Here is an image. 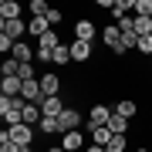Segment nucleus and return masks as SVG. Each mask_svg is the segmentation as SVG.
Listing matches in <instances>:
<instances>
[{
    "mask_svg": "<svg viewBox=\"0 0 152 152\" xmlns=\"http://www.w3.org/2000/svg\"><path fill=\"white\" fill-rule=\"evenodd\" d=\"M112 112H115V108H108V105H95V108L88 112V132L105 129V125L112 122Z\"/></svg>",
    "mask_w": 152,
    "mask_h": 152,
    "instance_id": "f257e3e1",
    "label": "nucleus"
},
{
    "mask_svg": "<svg viewBox=\"0 0 152 152\" xmlns=\"http://www.w3.org/2000/svg\"><path fill=\"white\" fill-rule=\"evenodd\" d=\"M7 135H10V142H17V145H24V149H31V142H34V125H27V122L10 125V129H7Z\"/></svg>",
    "mask_w": 152,
    "mask_h": 152,
    "instance_id": "f03ea898",
    "label": "nucleus"
},
{
    "mask_svg": "<svg viewBox=\"0 0 152 152\" xmlns=\"http://www.w3.org/2000/svg\"><path fill=\"white\" fill-rule=\"evenodd\" d=\"M102 41H105V48H108V51H115V54H125V44H122V31H118V24L105 27V31H102Z\"/></svg>",
    "mask_w": 152,
    "mask_h": 152,
    "instance_id": "7ed1b4c3",
    "label": "nucleus"
},
{
    "mask_svg": "<svg viewBox=\"0 0 152 152\" xmlns=\"http://www.w3.org/2000/svg\"><path fill=\"white\" fill-rule=\"evenodd\" d=\"M58 125H61V135L64 132H78V125H81V112L78 108H64L58 115Z\"/></svg>",
    "mask_w": 152,
    "mask_h": 152,
    "instance_id": "20e7f679",
    "label": "nucleus"
},
{
    "mask_svg": "<svg viewBox=\"0 0 152 152\" xmlns=\"http://www.w3.org/2000/svg\"><path fill=\"white\" fill-rule=\"evenodd\" d=\"M71 61H78V64H88L91 61V41H71Z\"/></svg>",
    "mask_w": 152,
    "mask_h": 152,
    "instance_id": "39448f33",
    "label": "nucleus"
},
{
    "mask_svg": "<svg viewBox=\"0 0 152 152\" xmlns=\"http://www.w3.org/2000/svg\"><path fill=\"white\" fill-rule=\"evenodd\" d=\"M41 112H44V118H58L61 112H64V105H61V95H48L41 102Z\"/></svg>",
    "mask_w": 152,
    "mask_h": 152,
    "instance_id": "423d86ee",
    "label": "nucleus"
},
{
    "mask_svg": "<svg viewBox=\"0 0 152 152\" xmlns=\"http://www.w3.org/2000/svg\"><path fill=\"white\" fill-rule=\"evenodd\" d=\"M85 145H88V142H85L81 132H64V135H61V149H64V152H78Z\"/></svg>",
    "mask_w": 152,
    "mask_h": 152,
    "instance_id": "0eeeda50",
    "label": "nucleus"
},
{
    "mask_svg": "<svg viewBox=\"0 0 152 152\" xmlns=\"http://www.w3.org/2000/svg\"><path fill=\"white\" fill-rule=\"evenodd\" d=\"M48 31H54V27L48 24V17H31V20H27V34H31V37H37V41H41Z\"/></svg>",
    "mask_w": 152,
    "mask_h": 152,
    "instance_id": "6e6552de",
    "label": "nucleus"
},
{
    "mask_svg": "<svg viewBox=\"0 0 152 152\" xmlns=\"http://www.w3.org/2000/svg\"><path fill=\"white\" fill-rule=\"evenodd\" d=\"M4 34L10 41H20L24 34H27V20H24V17H20V20H4Z\"/></svg>",
    "mask_w": 152,
    "mask_h": 152,
    "instance_id": "1a4fd4ad",
    "label": "nucleus"
},
{
    "mask_svg": "<svg viewBox=\"0 0 152 152\" xmlns=\"http://www.w3.org/2000/svg\"><path fill=\"white\" fill-rule=\"evenodd\" d=\"M41 88H44V95H61V75L58 71L41 75Z\"/></svg>",
    "mask_w": 152,
    "mask_h": 152,
    "instance_id": "9d476101",
    "label": "nucleus"
},
{
    "mask_svg": "<svg viewBox=\"0 0 152 152\" xmlns=\"http://www.w3.org/2000/svg\"><path fill=\"white\" fill-rule=\"evenodd\" d=\"M10 58H14V61H20V64H31L34 51H31V44H27V41H17V44H14V51H10Z\"/></svg>",
    "mask_w": 152,
    "mask_h": 152,
    "instance_id": "9b49d317",
    "label": "nucleus"
},
{
    "mask_svg": "<svg viewBox=\"0 0 152 152\" xmlns=\"http://www.w3.org/2000/svg\"><path fill=\"white\" fill-rule=\"evenodd\" d=\"M0 17L4 20H20V4L17 0H4L0 4Z\"/></svg>",
    "mask_w": 152,
    "mask_h": 152,
    "instance_id": "f8f14e48",
    "label": "nucleus"
},
{
    "mask_svg": "<svg viewBox=\"0 0 152 152\" xmlns=\"http://www.w3.org/2000/svg\"><path fill=\"white\" fill-rule=\"evenodd\" d=\"M41 118H44L41 105H24V122H27V125H34V129H37V125H41Z\"/></svg>",
    "mask_w": 152,
    "mask_h": 152,
    "instance_id": "ddd939ff",
    "label": "nucleus"
},
{
    "mask_svg": "<svg viewBox=\"0 0 152 152\" xmlns=\"http://www.w3.org/2000/svg\"><path fill=\"white\" fill-rule=\"evenodd\" d=\"M75 37H78V41H91V37H95V24H91V20H78V24H75Z\"/></svg>",
    "mask_w": 152,
    "mask_h": 152,
    "instance_id": "4468645a",
    "label": "nucleus"
},
{
    "mask_svg": "<svg viewBox=\"0 0 152 152\" xmlns=\"http://www.w3.org/2000/svg\"><path fill=\"white\" fill-rule=\"evenodd\" d=\"M135 112H139V105L132 102V98H122V102L115 105V115H122V118H132Z\"/></svg>",
    "mask_w": 152,
    "mask_h": 152,
    "instance_id": "2eb2a0df",
    "label": "nucleus"
},
{
    "mask_svg": "<svg viewBox=\"0 0 152 152\" xmlns=\"http://www.w3.org/2000/svg\"><path fill=\"white\" fill-rule=\"evenodd\" d=\"M51 64H71V44H61L54 54H51Z\"/></svg>",
    "mask_w": 152,
    "mask_h": 152,
    "instance_id": "dca6fc26",
    "label": "nucleus"
},
{
    "mask_svg": "<svg viewBox=\"0 0 152 152\" xmlns=\"http://www.w3.org/2000/svg\"><path fill=\"white\" fill-rule=\"evenodd\" d=\"M108 129H112V135H125V132H129V118H122V115H115V112H112Z\"/></svg>",
    "mask_w": 152,
    "mask_h": 152,
    "instance_id": "f3484780",
    "label": "nucleus"
},
{
    "mask_svg": "<svg viewBox=\"0 0 152 152\" xmlns=\"http://www.w3.org/2000/svg\"><path fill=\"white\" fill-rule=\"evenodd\" d=\"M132 4H135V0H115V4H112V14H115V20H122V17H129Z\"/></svg>",
    "mask_w": 152,
    "mask_h": 152,
    "instance_id": "a211bd4d",
    "label": "nucleus"
},
{
    "mask_svg": "<svg viewBox=\"0 0 152 152\" xmlns=\"http://www.w3.org/2000/svg\"><path fill=\"white\" fill-rule=\"evenodd\" d=\"M91 142H95V145H108V142H112V129H108V125H105V129H95L91 132Z\"/></svg>",
    "mask_w": 152,
    "mask_h": 152,
    "instance_id": "6ab92c4d",
    "label": "nucleus"
},
{
    "mask_svg": "<svg viewBox=\"0 0 152 152\" xmlns=\"http://www.w3.org/2000/svg\"><path fill=\"white\" fill-rule=\"evenodd\" d=\"M17 71H20V61H14V58H7L4 64H0V75L4 78H17Z\"/></svg>",
    "mask_w": 152,
    "mask_h": 152,
    "instance_id": "aec40b11",
    "label": "nucleus"
},
{
    "mask_svg": "<svg viewBox=\"0 0 152 152\" xmlns=\"http://www.w3.org/2000/svg\"><path fill=\"white\" fill-rule=\"evenodd\" d=\"M37 132H44V135H58V132H61V125H58V118H41Z\"/></svg>",
    "mask_w": 152,
    "mask_h": 152,
    "instance_id": "412c9836",
    "label": "nucleus"
},
{
    "mask_svg": "<svg viewBox=\"0 0 152 152\" xmlns=\"http://www.w3.org/2000/svg\"><path fill=\"white\" fill-rule=\"evenodd\" d=\"M0 152H24V145L10 142V135H7V129H4V132H0Z\"/></svg>",
    "mask_w": 152,
    "mask_h": 152,
    "instance_id": "4be33fe9",
    "label": "nucleus"
},
{
    "mask_svg": "<svg viewBox=\"0 0 152 152\" xmlns=\"http://www.w3.org/2000/svg\"><path fill=\"white\" fill-rule=\"evenodd\" d=\"M135 34H139V37L152 34V17H135Z\"/></svg>",
    "mask_w": 152,
    "mask_h": 152,
    "instance_id": "5701e85b",
    "label": "nucleus"
},
{
    "mask_svg": "<svg viewBox=\"0 0 152 152\" xmlns=\"http://www.w3.org/2000/svg\"><path fill=\"white\" fill-rule=\"evenodd\" d=\"M132 10H135V17H152V0H135Z\"/></svg>",
    "mask_w": 152,
    "mask_h": 152,
    "instance_id": "b1692460",
    "label": "nucleus"
},
{
    "mask_svg": "<svg viewBox=\"0 0 152 152\" xmlns=\"http://www.w3.org/2000/svg\"><path fill=\"white\" fill-rule=\"evenodd\" d=\"M48 0H31V17H48Z\"/></svg>",
    "mask_w": 152,
    "mask_h": 152,
    "instance_id": "393cba45",
    "label": "nucleus"
},
{
    "mask_svg": "<svg viewBox=\"0 0 152 152\" xmlns=\"http://www.w3.org/2000/svg\"><path fill=\"white\" fill-rule=\"evenodd\" d=\"M125 145H129V142H125V135H112V142L105 145V152H125Z\"/></svg>",
    "mask_w": 152,
    "mask_h": 152,
    "instance_id": "a878e982",
    "label": "nucleus"
},
{
    "mask_svg": "<svg viewBox=\"0 0 152 152\" xmlns=\"http://www.w3.org/2000/svg\"><path fill=\"white\" fill-rule=\"evenodd\" d=\"M17 78H20V81H34V64H20V71H17Z\"/></svg>",
    "mask_w": 152,
    "mask_h": 152,
    "instance_id": "bb28decb",
    "label": "nucleus"
},
{
    "mask_svg": "<svg viewBox=\"0 0 152 152\" xmlns=\"http://www.w3.org/2000/svg\"><path fill=\"white\" fill-rule=\"evenodd\" d=\"M61 20H64V10H54V7H51V10H48V24H51V27H58Z\"/></svg>",
    "mask_w": 152,
    "mask_h": 152,
    "instance_id": "cd10ccee",
    "label": "nucleus"
},
{
    "mask_svg": "<svg viewBox=\"0 0 152 152\" xmlns=\"http://www.w3.org/2000/svg\"><path fill=\"white\" fill-rule=\"evenodd\" d=\"M135 51H142V54H152V34L139 37V48H135Z\"/></svg>",
    "mask_w": 152,
    "mask_h": 152,
    "instance_id": "c85d7f7f",
    "label": "nucleus"
},
{
    "mask_svg": "<svg viewBox=\"0 0 152 152\" xmlns=\"http://www.w3.org/2000/svg\"><path fill=\"white\" fill-rule=\"evenodd\" d=\"M14 44H17V41H10L7 34H0V51H4V54H7V51H14Z\"/></svg>",
    "mask_w": 152,
    "mask_h": 152,
    "instance_id": "c756f323",
    "label": "nucleus"
},
{
    "mask_svg": "<svg viewBox=\"0 0 152 152\" xmlns=\"http://www.w3.org/2000/svg\"><path fill=\"white\" fill-rule=\"evenodd\" d=\"M81 152H105V145H95V142H88V145H85Z\"/></svg>",
    "mask_w": 152,
    "mask_h": 152,
    "instance_id": "7c9ffc66",
    "label": "nucleus"
},
{
    "mask_svg": "<svg viewBox=\"0 0 152 152\" xmlns=\"http://www.w3.org/2000/svg\"><path fill=\"white\" fill-rule=\"evenodd\" d=\"M48 152H64V149H61V142H58V145H51V149H48Z\"/></svg>",
    "mask_w": 152,
    "mask_h": 152,
    "instance_id": "2f4dec72",
    "label": "nucleus"
},
{
    "mask_svg": "<svg viewBox=\"0 0 152 152\" xmlns=\"http://www.w3.org/2000/svg\"><path fill=\"white\" fill-rule=\"evenodd\" d=\"M135 152H149V149H145V145H139V149H135Z\"/></svg>",
    "mask_w": 152,
    "mask_h": 152,
    "instance_id": "473e14b6",
    "label": "nucleus"
},
{
    "mask_svg": "<svg viewBox=\"0 0 152 152\" xmlns=\"http://www.w3.org/2000/svg\"><path fill=\"white\" fill-rule=\"evenodd\" d=\"M24 152H41V149H24Z\"/></svg>",
    "mask_w": 152,
    "mask_h": 152,
    "instance_id": "72a5a7b5",
    "label": "nucleus"
}]
</instances>
